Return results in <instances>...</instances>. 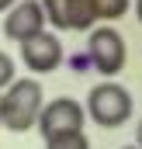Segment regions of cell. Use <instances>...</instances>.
<instances>
[{
    "instance_id": "cell-7",
    "label": "cell",
    "mask_w": 142,
    "mask_h": 149,
    "mask_svg": "<svg viewBox=\"0 0 142 149\" xmlns=\"http://www.w3.org/2000/svg\"><path fill=\"white\" fill-rule=\"evenodd\" d=\"M66 24L70 31H90L97 24L94 0H66Z\"/></svg>"
},
{
    "instance_id": "cell-4",
    "label": "cell",
    "mask_w": 142,
    "mask_h": 149,
    "mask_svg": "<svg viewBox=\"0 0 142 149\" xmlns=\"http://www.w3.org/2000/svg\"><path fill=\"white\" fill-rule=\"evenodd\" d=\"M83 104L73 101V97H56L49 104H42V114H38V132L42 139H52V135H63V132H83Z\"/></svg>"
},
{
    "instance_id": "cell-1",
    "label": "cell",
    "mask_w": 142,
    "mask_h": 149,
    "mask_svg": "<svg viewBox=\"0 0 142 149\" xmlns=\"http://www.w3.org/2000/svg\"><path fill=\"white\" fill-rule=\"evenodd\" d=\"M42 104H45V90H42V83L35 76L14 80L0 94V128H7V132H31L38 125Z\"/></svg>"
},
{
    "instance_id": "cell-6",
    "label": "cell",
    "mask_w": 142,
    "mask_h": 149,
    "mask_svg": "<svg viewBox=\"0 0 142 149\" xmlns=\"http://www.w3.org/2000/svg\"><path fill=\"white\" fill-rule=\"evenodd\" d=\"M42 31H45V14H42L38 0H17L7 10V17H3V35L10 42H17V45L42 35Z\"/></svg>"
},
{
    "instance_id": "cell-5",
    "label": "cell",
    "mask_w": 142,
    "mask_h": 149,
    "mask_svg": "<svg viewBox=\"0 0 142 149\" xmlns=\"http://www.w3.org/2000/svg\"><path fill=\"white\" fill-rule=\"evenodd\" d=\"M21 63L35 76H45L52 70H59V63H63V42H59V35L42 31V35L21 42Z\"/></svg>"
},
{
    "instance_id": "cell-9",
    "label": "cell",
    "mask_w": 142,
    "mask_h": 149,
    "mask_svg": "<svg viewBox=\"0 0 142 149\" xmlns=\"http://www.w3.org/2000/svg\"><path fill=\"white\" fill-rule=\"evenodd\" d=\"M38 3H42L45 24H52L56 31H70V24H66V0H38Z\"/></svg>"
},
{
    "instance_id": "cell-15",
    "label": "cell",
    "mask_w": 142,
    "mask_h": 149,
    "mask_svg": "<svg viewBox=\"0 0 142 149\" xmlns=\"http://www.w3.org/2000/svg\"><path fill=\"white\" fill-rule=\"evenodd\" d=\"M121 149H139V146H121Z\"/></svg>"
},
{
    "instance_id": "cell-13",
    "label": "cell",
    "mask_w": 142,
    "mask_h": 149,
    "mask_svg": "<svg viewBox=\"0 0 142 149\" xmlns=\"http://www.w3.org/2000/svg\"><path fill=\"white\" fill-rule=\"evenodd\" d=\"M14 3H17V0H0V14H3V10H10Z\"/></svg>"
},
{
    "instance_id": "cell-2",
    "label": "cell",
    "mask_w": 142,
    "mask_h": 149,
    "mask_svg": "<svg viewBox=\"0 0 142 149\" xmlns=\"http://www.w3.org/2000/svg\"><path fill=\"white\" fill-rule=\"evenodd\" d=\"M132 111H135L132 94H128L121 83H114V80L97 83V87L87 94V104H83V114H87L90 121H97L101 128H121V125L132 118Z\"/></svg>"
},
{
    "instance_id": "cell-8",
    "label": "cell",
    "mask_w": 142,
    "mask_h": 149,
    "mask_svg": "<svg viewBox=\"0 0 142 149\" xmlns=\"http://www.w3.org/2000/svg\"><path fill=\"white\" fill-rule=\"evenodd\" d=\"M128 10H132V0H94L97 21H121Z\"/></svg>"
},
{
    "instance_id": "cell-14",
    "label": "cell",
    "mask_w": 142,
    "mask_h": 149,
    "mask_svg": "<svg viewBox=\"0 0 142 149\" xmlns=\"http://www.w3.org/2000/svg\"><path fill=\"white\" fill-rule=\"evenodd\" d=\"M135 17H139V24H142V0H135Z\"/></svg>"
},
{
    "instance_id": "cell-11",
    "label": "cell",
    "mask_w": 142,
    "mask_h": 149,
    "mask_svg": "<svg viewBox=\"0 0 142 149\" xmlns=\"http://www.w3.org/2000/svg\"><path fill=\"white\" fill-rule=\"evenodd\" d=\"M14 80H17V66H14V59L0 49V90H7Z\"/></svg>"
},
{
    "instance_id": "cell-12",
    "label": "cell",
    "mask_w": 142,
    "mask_h": 149,
    "mask_svg": "<svg viewBox=\"0 0 142 149\" xmlns=\"http://www.w3.org/2000/svg\"><path fill=\"white\" fill-rule=\"evenodd\" d=\"M135 146L142 149V118H139V125H135Z\"/></svg>"
},
{
    "instance_id": "cell-3",
    "label": "cell",
    "mask_w": 142,
    "mask_h": 149,
    "mask_svg": "<svg viewBox=\"0 0 142 149\" xmlns=\"http://www.w3.org/2000/svg\"><path fill=\"white\" fill-rule=\"evenodd\" d=\"M87 63H90V70H97L104 80H114L125 70L128 45H125V38L114 31V24L90 28V35H87Z\"/></svg>"
},
{
    "instance_id": "cell-10",
    "label": "cell",
    "mask_w": 142,
    "mask_h": 149,
    "mask_svg": "<svg viewBox=\"0 0 142 149\" xmlns=\"http://www.w3.org/2000/svg\"><path fill=\"white\" fill-rule=\"evenodd\" d=\"M45 149H90V139L87 132H63V135L45 139Z\"/></svg>"
}]
</instances>
